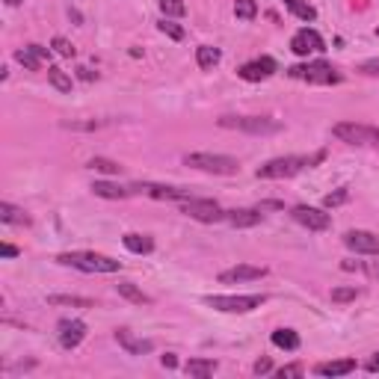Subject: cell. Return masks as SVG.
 <instances>
[{"instance_id":"obj_28","label":"cell","mask_w":379,"mask_h":379,"mask_svg":"<svg viewBox=\"0 0 379 379\" xmlns=\"http://www.w3.org/2000/svg\"><path fill=\"white\" fill-rule=\"evenodd\" d=\"M47 302L51 305H72V308H95V302L86 300V296H47Z\"/></svg>"},{"instance_id":"obj_25","label":"cell","mask_w":379,"mask_h":379,"mask_svg":"<svg viewBox=\"0 0 379 379\" xmlns=\"http://www.w3.org/2000/svg\"><path fill=\"white\" fill-rule=\"evenodd\" d=\"M47 80H51V86L62 95H72V77L65 74L60 65H47Z\"/></svg>"},{"instance_id":"obj_47","label":"cell","mask_w":379,"mask_h":379,"mask_svg":"<svg viewBox=\"0 0 379 379\" xmlns=\"http://www.w3.org/2000/svg\"><path fill=\"white\" fill-rule=\"evenodd\" d=\"M376 36H379V27H376Z\"/></svg>"},{"instance_id":"obj_8","label":"cell","mask_w":379,"mask_h":379,"mask_svg":"<svg viewBox=\"0 0 379 379\" xmlns=\"http://www.w3.org/2000/svg\"><path fill=\"white\" fill-rule=\"evenodd\" d=\"M181 213H187L190 220L196 222H205V225H213V222H222L225 220V210L213 202V199H190L181 202Z\"/></svg>"},{"instance_id":"obj_2","label":"cell","mask_w":379,"mask_h":379,"mask_svg":"<svg viewBox=\"0 0 379 379\" xmlns=\"http://www.w3.org/2000/svg\"><path fill=\"white\" fill-rule=\"evenodd\" d=\"M57 264L74 267L80 273H119L122 270V261L101 255V252H62L57 255Z\"/></svg>"},{"instance_id":"obj_4","label":"cell","mask_w":379,"mask_h":379,"mask_svg":"<svg viewBox=\"0 0 379 379\" xmlns=\"http://www.w3.org/2000/svg\"><path fill=\"white\" fill-rule=\"evenodd\" d=\"M184 166L190 169H199L208 175H234L240 169V163L228 154H210V152H193L184 154Z\"/></svg>"},{"instance_id":"obj_21","label":"cell","mask_w":379,"mask_h":379,"mask_svg":"<svg viewBox=\"0 0 379 379\" xmlns=\"http://www.w3.org/2000/svg\"><path fill=\"white\" fill-rule=\"evenodd\" d=\"M122 243H125V249H128V252H134V255H148V252L154 249V240L148 237V234H140V232L125 234Z\"/></svg>"},{"instance_id":"obj_10","label":"cell","mask_w":379,"mask_h":379,"mask_svg":"<svg viewBox=\"0 0 379 379\" xmlns=\"http://www.w3.org/2000/svg\"><path fill=\"white\" fill-rule=\"evenodd\" d=\"M293 222H300L302 228H308V232H326L329 225H332V217H329L326 210L320 208H308V205H296L290 210Z\"/></svg>"},{"instance_id":"obj_29","label":"cell","mask_w":379,"mask_h":379,"mask_svg":"<svg viewBox=\"0 0 379 379\" xmlns=\"http://www.w3.org/2000/svg\"><path fill=\"white\" fill-rule=\"evenodd\" d=\"M157 6L163 12V18H181V15L187 12L184 0H157Z\"/></svg>"},{"instance_id":"obj_9","label":"cell","mask_w":379,"mask_h":379,"mask_svg":"<svg viewBox=\"0 0 379 379\" xmlns=\"http://www.w3.org/2000/svg\"><path fill=\"white\" fill-rule=\"evenodd\" d=\"M142 193L148 199H157V202H187L190 199V190H181V187H166V184H130V196Z\"/></svg>"},{"instance_id":"obj_24","label":"cell","mask_w":379,"mask_h":379,"mask_svg":"<svg viewBox=\"0 0 379 379\" xmlns=\"http://www.w3.org/2000/svg\"><path fill=\"white\" fill-rule=\"evenodd\" d=\"M0 220H4L6 225H30V217L24 213V208H15L9 202L0 205Z\"/></svg>"},{"instance_id":"obj_33","label":"cell","mask_w":379,"mask_h":379,"mask_svg":"<svg viewBox=\"0 0 379 379\" xmlns=\"http://www.w3.org/2000/svg\"><path fill=\"white\" fill-rule=\"evenodd\" d=\"M332 302H338V305H344V302H353V300H358L361 296V288H356V285H350V288H332Z\"/></svg>"},{"instance_id":"obj_42","label":"cell","mask_w":379,"mask_h":379,"mask_svg":"<svg viewBox=\"0 0 379 379\" xmlns=\"http://www.w3.org/2000/svg\"><path fill=\"white\" fill-rule=\"evenodd\" d=\"M0 255H4V258H18L21 249H18V246H12V243H4V246H0Z\"/></svg>"},{"instance_id":"obj_31","label":"cell","mask_w":379,"mask_h":379,"mask_svg":"<svg viewBox=\"0 0 379 379\" xmlns=\"http://www.w3.org/2000/svg\"><path fill=\"white\" fill-rule=\"evenodd\" d=\"M234 15L240 21H255L258 4H255V0H234Z\"/></svg>"},{"instance_id":"obj_6","label":"cell","mask_w":379,"mask_h":379,"mask_svg":"<svg viewBox=\"0 0 379 379\" xmlns=\"http://www.w3.org/2000/svg\"><path fill=\"white\" fill-rule=\"evenodd\" d=\"M332 137L347 145H379V128L361 122H338L332 125Z\"/></svg>"},{"instance_id":"obj_22","label":"cell","mask_w":379,"mask_h":379,"mask_svg":"<svg viewBox=\"0 0 379 379\" xmlns=\"http://www.w3.org/2000/svg\"><path fill=\"white\" fill-rule=\"evenodd\" d=\"M184 373L187 376H196V379L213 376V373H217V361H213V358H190L187 365H184Z\"/></svg>"},{"instance_id":"obj_19","label":"cell","mask_w":379,"mask_h":379,"mask_svg":"<svg viewBox=\"0 0 379 379\" xmlns=\"http://www.w3.org/2000/svg\"><path fill=\"white\" fill-rule=\"evenodd\" d=\"M92 193L101 196V199H110V202H122L130 196V187H119V184H113V181H95Z\"/></svg>"},{"instance_id":"obj_32","label":"cell","mask_w":379,"mask_h":379,"mask_svg":"<svg viewBox=\"0 0 379 379\" xmlns=\"http://www.w3.org/2000/svg\"><path fill=\"white\" fill-rule=\"evenodd\" d=\"M15 60H18L27 72H39V69H42V60L33 54L30 47H18V51H15Z\"/></svg>"},{"instance_id":"obj_46","label":"cell","mask_w":379,"mask_h":379,"mask_svg":"<svg viewBox=\"0 0 379 379\" xmlns=\"http://www.w3.org/2000/svg\"><path fill=\"white\" fill-rule=\"evenodd\" d=\"M21 4V0H6V6H18Z\"/></svg>"},{"instance_id":"obj_14","label":"cell","mask_w":379,"mask_h":379,"mask_svg":"<svg viewBox=\"0 0 379 379\" xmlns=\"http://www.w3.org/2000/svg\"><path fill=\"white\" fill-rule=\"evenodd\" d=\"M290 51L296 54V57H308V54H320V51H326V42H323V36L317 30H311V27H302L296 36L290 39Z\"/></svg>"},{"instance_id":"obj_16","label":"cell","mask_w":379,"mask_h":379,"mask_svg":"<svg viewBox=\"0 0 379 379\" xmlns=\"http://www.w3.org/2000/svg\"><path fill=\"white\" fill-rule=\"evenodd\" d=\"M116 341L119 347L130 356H148L154 350V341H145V338H137L134 332H128V329H116Z\"/></svg>"},{"instance_id":"obj_3","label":"cell","mask_w":379,"mask_h":379,"mask_svg":"<svg viewBox=\"0 0 379 379\" xmlns=\"http://www.w3.org/2000/svg\"><path fill=\"white\" fill-rule=\"evenodd\" d=\"M267 302L264 293H237V296H205V305L222 315H249Z\"/></svg>"},{"instance_id":"obj_23","label":"cell","mask_w":379,"mask_h":379,"mask_svg":"<svg viewBox=\"0 0 379 379\" xmlns=\"http://www.w3.org/2000/svg\"><path fill=\"white\" fill-rule=\"evenodd\" d=\"M270 341H273V347H278V350H288V353L300 350V335H296L293 329H276V332L270 335Z\"/></svg>"},{"instance_id":"obj_37","label":"cell","mask_w":379,"mask_h":379,"mask_svg":"<svg viewBox=\"0 0 379 379\" xmlns=\"http://www.w3.org/2000/svg\"><path fill=\"white\" fill-rule=\"evenodd\" d=\"M51 47H54V51L60 54V57H65V60H72L77 51H74V45L69 42V39H62V36H57L54 42H51Z\"/></svg>"},{"instance_id":"obj_39","label":"cell","mask_w":379,"mask_h":379,"mask_svg":"<svg viewBox=\"0 0 379 379\" xmlns=\"http://www.w3.org/2000/svg\"><path fill=\"white\" fill-rule=\"evenodd\" d=\"M358 69L365 72L368 77H379V57H373V60H365V62L358 65Z\"/></svg>"},{"instance_id":"obj_30","label":"cell","mask_w":379,"mask_h":379,"mask_svg":"<svg viewBox=\"0 0 379 379\" xmlns=\"http://www.w3.org/2000/svg\"><path fill=\"white\" fill-rule=\"evenodd\" d=\"M86 166L95 169V172H104V175H119V172H122L119 163H116V160H107V157H92Z\"/></svg>"},{"instance_id":"obj_5","label":"cell","mask_w":379,"mask_h":379,"mask_svg":"<svg viewBox=\"0 0 379 379\" xmlns=\"http://www.w3.org/2000/svg\"><path fill=\"white\" fill-rule=\"evenodd\" d=\"M288 74L293 80H305L311 86H332V84H341V74L332 69L329 62L317 60V62H305V65H293L288 69Z\"/></svg>"},{"instance_id":"obj_41","label":"cell","mask_w":379,"mask_h":379,"mask_svg":"<svg viewBox=\"0 0 379 379\" xmlns=\"http://www.w3.org/2000/svg\"><path fill=\"white\" fill-rule=\"evenodd\" d=\"M33 54H36L39 60H51V47H45V45H27Z\"/></svg>"},{"instance_id":"obj_35","label":"cell","mask_w":379,"mask_h":379,"mask_svg":"<svg viewBox=\"0 0 379 379\" xmlns=\"http://www.w3.org/2000/svg\"><path fill=\"white\" fill-rule=\"evenodd\" d=\"M157 27H160V33H166V36H169L172 42H181V39H184V27L175 24L172 18H163Z\"/></svg>"},{"instance_id":"obj_44","label":"cell","mask_w":379,"mask_h":379,"mask_svg":"<svg viewBox=\"0 0 379 379\" xmlns=\"http://www.w3.org/2000/svg\"><path fill=\"white\" fill-rule=\"evenodd\" d=\"M160 365H163V368H166V370H172V368L178 365V358H175L172 353H166V356H163V358H160Z\"/></svg>"},{"instance_id":"obj_38","label":"cell","mask_w":379,"mask_h":379,"mask_svg":"<svg viewBox=\"0 0 379 379\" xmlns=\"http://www.w3.org/2000/svg\"><path fill=\"white\" fill-rule=\"evenodd\" d=\"M302 373H305L302 365H285V368H278V370H276L278 379H285V376H302Z\"/></svg>"},{"instance_id":"obj_17","label":"cell","mask_w":379,"mask_h":379,"mask_svg":"<svg viewBox=\"0 0 379 379\" xmlns=\"http://www.w3.org/2000/svg\"><path fill=\"white\" fill-rule=\"evenodd\" d=\"M264 220V210L261 208H234V210H225V222L234 225V228H255Z\"/></svg>"},{"instance_id":"obj_20","label":"cell","mask_w":379,"mask_h":379,"mask_svg":"<svg viewBox=\"0 0 379 379\" xmlns=\"http://www.w3.org/2000/svg\"><path fill=\"white\" fill-rule=\"evenodd\" d=\"M220 60H222V51H220V47H213V45L196 47V62H199L202 72H213V69L220 65Z\"/></svg>"},{"instance_id":"obj_36","label":"cell","mask_w":379,"mask_h":379,"mask_svg":"<svg viewBox=\"0 0 379 379\" xmlns=\"http://www.w3.org/2000/svg\"><path fill=\"white\" fill-rule=\"evenodd\" d=\"M350 202V190L347 187H341L335 193H329L326 199H323V208H338V205H347Z\"/></svg>"},{"instance_id":"obj_13","label":"cell","mask_w":379,"mask_h":379,"mask_svg":"<svg viewBox=\"0 0 379 379\" xmlns=\"http://www.w3.org/2000/svg\"><path fill=\"white\" fill-rule=\"evenodd\" d=\"M344 246L356 255H379V234L365 232V228H353L344 234Z\"/></svg>"},{"instance_id":"obj_12","label":"cell","mask_w":379,"mask_h":379,"mask_svg":"<svg viewBox=\"0 0 379 379\" xmlns=\"http://www.w3.org/2000/svg\"><path fill=\"white\" fill-rule=\"evenodd\" d=\"M278 72V65L273 57H258V60H249V62H243L237 74L246 80V84H261V80H267Z\"/></svg>"},{"instance_id":"obj_1","label":"cell","mask_w":379,"mask_h":379,"mask_svg":"<svg viewBox=\"0 0 379 379\" xmlns=\"http://www.w3.org/2000/svg\"><path fill=\"white\" fill-rule=\"evenodd\" d=\"M326 154L323 152H317V154H311V157H296V154H290V157H276V160H267L264 166H258V178H264V181H278V178H293V175H300L302 169H308V166H315V163H320Z\"/></svg>"},{"instance_id":"obj_27","label":"cell","mask_w":379,"mask_h":379,"mask_svg":"<svg viewBox=\"0 0 379 379\" xmlns=\"http://www.w3.org/2000/svg\"><path fill=\"white\" fill-rule=\"evenodd\" d=\"M285 6H288L300 21H315V18H317V9L311 6L308 0H285Z\"/></svg>"},{"instance_id":"obj_34","label":"cell","mask_w":379,"mask_h":379,"mask_svg":"<svg viewBox=\"0 0 379 379\" xmlns=\"http://www.w3.org/2000/svg\"><path fill=\"white\" fill-rule=\"evenodd\" d=\"M341 267L347 270V273H350V270H361V273H368L370 278H379V261H368V264H358V261H356V264H353V261H344Z\"/></svg>"},{"instance_id":"obj_15","label":"cell","mask_w":379,"mask_h":379,"mask_svg":"<svg viewBox=\"0 0 379 379\" xmlns=\"http://www.w3.org/2000/svg\"><path fill=\"white\" fill-rule=\"evenodd\" d=\"M267 276V267H255V264H237V267L220 273V285H240V282H255V278Z\"/></svg>"},{"instance_id":"obj_45","label":"cell","mask_w":379,"mask_h":379,"mask_svg":"<svg viewBox=\"0 0 379 379\" xmlns=\"http://www.w3.org/2000/svg\"><path fill=\"white\" fill-rule=\"evenodd\" d=\"M77 77H80V80H86V84H89V80H95L92 69H86V65H80V69H77Z\"/></svg>"},{"instance_id":"obj_11","label":"cell","mask_w":379,"mask_h":379,"mask_svg":"<svg viewBox=\"0 0 379 379\" xmlns=\"http://www.w3.org/2000/svg\"><path fill=\"white\" fill-rule=\"evenodd\" d=\"M57 338H60L62 350H77L86 338V323L77 320V317H65L57 323Z\"/></svg>"},{"instance_id":"obj_43","label":"cell","mask_w":379,"mask_h":379,"mask_svg":"<svg viewBox=\"0 0 379 379\" xmlns=\"http://www.w3.org/2000/svg\"><path fill=\"white\" fill-rule=\"evenodd\" d=\"M365 370H370V373H379V350L365 361Z\"/></svg>"},{"instance_id":"obj_18","label":"cell","mask_w":379,"mask_h":379,"mask_svg":"<svg viewBox=\"0 0 379 379\" xmlns=\"http://www.w3.org/2000/svg\"><path fill=\"white\" fill-rule=\"evenodd\" d=\"M353 370H356L353 358H335V361H320V365H315L317 376H347Z\"/></svg>"},{"instance_id":"obj_40","label":"cell","mask_w":379,"mask_h":379,"mask_svg":"<svg viewBox=\"0 0 379 379\" xmlns=\"http://www.w3.org/2000/svg\"><path fill=\"white\" fill-rule=\"evenodd\" d=\"M252 370H255L258 376H264V373H270V370H273V361H270V358H258Z\"/></svg>"},{"instance_id":"obj_26","label":"cell","mask_w":379,"mask_h":379,"mask_svg":"<svg viewBox=\"0 0 379 379\" xmlns=\"http://www.w3.org/2000/svg\"><path fill=\"white\" fill-rule=\"evenodd\" d=\"M116 293L125 296L128 302H137V305H148V302H152V296H145L134 282H119L116 285Z\"/></svg>"},{"instance_id":"obj_7","label":"cell","mask_w":379,"mask_h":379,"mask_svg":"<svg viewBox=\"0 0 379 379\" xmlns=\"http://www.w3.org/2000/svg\"><path fill=\"white\" fill-rule=\"evenodd\" d=\"M220 128L246 130V134H278L282 125L267 116H220Z\"/></svg>"}]
</instances>
